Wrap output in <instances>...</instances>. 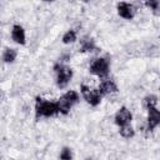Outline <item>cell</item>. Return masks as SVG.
<instances>
[{"mask_svg": "<svg viewBox=\"0 0 160 160\" xmlns=\"http://www.w3.org/2000/svg\"><path fill=\"white\" fill-rule=\"evenodd\" d=\"M81 94L84 96V99L92 106H96L100 104L101 101V95L98 91V89H90L86 85H81Z\"/></svg>", "mask_w": 160, "mask_h": 160, "instance_id": "obj_5", "label": "cell"}, {"mask_svg": "<svg viewBox=\"0 0 160 160\" xmlns=\"http://www.w3.org/2000/svg\"><path fill=\"white\" fill-rule=\"evenodd\" d=\"M16 55H18V52H16L15 49H6V50L4 51L2 60H4L5 62H12V61L16 59Z\"/></svg>", "mask_w": 160, "mask_h": 160, "instance_id": "obj_12", "label": "cell"}, {"mask_svg": "<svg viewBox=\"0 0 160 160\" xmlns=\"http://www.w3.org/2000/svg\"><path fill=\"white\" fill-rule=\"evenodd\" d=\"M145 5H146V6H149L150 9H152V10H154V12H158V9H159L160 2H159L158 0H150V1H146V2H145Z\"/></svg>", "mask_w": 160, "mask_h": 160, "instance_id": "obj_17", "label": "cell"}, {"mask_svg": "<svg viewBox=\"0 0 160 160\" xmlns=\"http://www.w3.org/2000/svg\"><path fill=\"white\" fill-rule=\"evenodd\" d=\"M95 49V44H94V40L92 39H85L82 40L81 42V48H80V51L81 52H85V51H91Z\"/></svg>", "mask_w": 160, "mask_h": 160, "instance_id": "obj_14", "label": "cell"}, {"mask_svg": "<svg viewBox=\"0 0 160 160\" xmlns=\"http://www.w3.org/2000/svg\"><path fill=\"white\" fill-rule=\"evenodd\" d=\"M35 111H36V116H45V118H50L55 114H58V106L56 102H51V101H46L41 98L36 99V104H35Z\"/></svg>", "mask_w": 160, "mask_h": 160, "instance_id": "obj_2", "label": "cell"}, {"mask_svg": "<svg viewBox=\"0 0 160 160\" xmlns=\"http://www.w3.org/2000/svg\"><path fill=\"white\" fill-rule=\"evenodd\" d=\"M156 104H158V96H156V95H148V96H145L144 100H142V105H144L146 109L156 108Z\"/></svg>", "mask_w": 160, "mask_h": 160, "instance_id": "obj_11", "label": "cell"}, {"mask_svg": "<svg viewBox=\"0 0 160 160\" xmlns=\"http://www.w3.org/2000/svg\"><path fill=\"white\" fill-rule=\"evenodd\" d=\"M78 101H79V95H78V92L74 91V90H70V91L65 92V94L56 101L58 111L61 112V114H64V115H66V114L70 111L71 106H72L74 104H76Z\"/></svg>", "mask_w": 160, "mask_h": 160, "instance_id": "obj_1", "label": "cell"}, {"mask_svg": "<svg viewBox=\"0 0 160 160\" xmlns=\"http://www.w3.org/2000/svg\"><path fill=\"white\" fill-rule=\"evenodd\" d=\"M98 91L100 92V95H109V94H112V92H116L118 91V86L116 84L112 81V80H105L100 84Z\"/></svg>", "mask_w": 160, "mask_h": 160, "instance_id": "obj_9", "label": "cell"}, {"mask_svg": "<svg viewBox=\"0 0 160 160\" xmlns=\"http://www.w3.org/2000/svg\"><path fill=\"white\" fill-rule=\"evenodd\" d=\"M118 12L121 18L130 20L135 15V8L131 4H128V2H119L118 4Z\"/></svg>", "mask_w": 160, "mask_h": 160, "instance_id": "obj_8", "label": "cell"}, {"mask_svg": "<svg viewBox=\"0 0 160 160\" xmlns=\"http://www.w3.org/2000/svg\"><path fill=\"white\" fill-rule=\"evenodd\" d=\"M148 110H149V114H148V130L152 131L160 122V111L156 108H150Z\"/></svg>", "mask_w": 160, "mask_h": 160, "instance_id": "obj_7", "label": "cell"}, {"mask_svg": "<svg viewBox=\"0 0 160 160\" xmlns=\"http://www.w3.org/2000/svg\"><path fill=\"white\" fill-rule=\"evenodd\" d=\"M54 69L56 71V84H58V86L59 88H65L69 84V81L72 76V70L70 68L60 65V64L55 65Z\"/></svg>", "mask_w": 160, "mask_h": 160, "instance_id": "obj_3", "label": "cell"}, {"mask_svg": "<svg viewBox=\"0 0 160 160\" xmlns=\"http://www.w3.org/2000/svg\"><path fill=\"white\" fill-rule=\"evenodd\" d=\"M11 38L15 42L24 45L25 44V31L20 25H14L11 30Z\"/></svg>", "mask_w": 160, "mask_h": 160, "instance_id": "obj_10", "label": "cell"}, {"mask_svg": "<svg viewBox=\"0 0 160 160\" xmlns=\"http://www.w3.org/2000/svg\"><path fill=\"white\" fill-rule=\"evenodd\" d=\"M60 159L61 160H71L72 159V154H71V150L69 148H64L60 152Z\"/></svg>", "mask_w": 160, "mask_h": 160, "instance_id": "obj_16", "label": "cell"}, {"mask_svg": "<svg viewBox=\"0 0 160 160\" xmlns=\"http://www.w3.org/2000/svg\"><path fill=\"white\" fill-rule=\"evenodd\" d=\"M90 72L99 78H105L109 74V61L104 58L95 59L90 65Z\"/></svg>", "mask_w": 160, "mask_h": 160, "instance_id": "obj_4", "label": "cell"}, {"mask_svg": "<svg viewBox=\"0 0 160 160\" xmlns=\"http://www.w3.org/2000/svg\"><path fill=\"white\" fill-rule=\"evenodd\" d=\"M75 40H76V32H75L74 30L66 31V32L64 34V36H62V42H64V44H71V42H74Z\"/></svg>", "mask_w": 160, "mask_h": 160, "instance_id": "obj_15", "label": "cell"}, {"mask_svg": "<svg viewBox=\"0 0 160 160\" xmlns=\"http://www.w3.org/2000/svg\"><path fill=\"white\" fill-rule=\"evenodd\" d=\"M119 132H120V135H121L122 138H126V139H128V138H132L134 134H135V131H134V129L131 128L130 124L124 125V126H120Z\"/></svg>", "mask_w": 160, "mask_h": 160, "instance_id": "obj_13", "label": "cell"}, {"mask_svg": "<svg viewBox=\"0 0 160 160\" xmlns=\"http://www.w3.org/2000/svg\"><path fill=\"white\" fill-rule=\"evenodd\" d=\"M131 119H132V115H131L130 110H128L125 106L120 108L119 111L115 114V122L119 126H124V125L130 124Z\"/></svg>", "mask_w": 160, "mask_h": 160, "instance_id": "obj_6", "label": "cell"}]
</instances>
